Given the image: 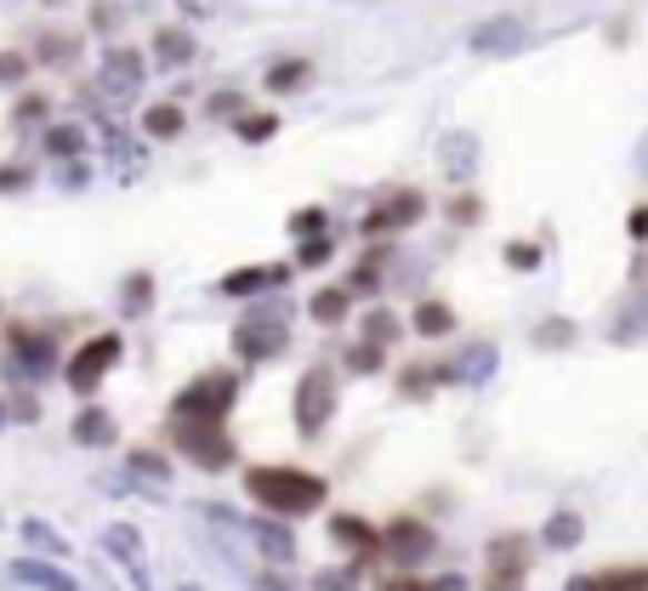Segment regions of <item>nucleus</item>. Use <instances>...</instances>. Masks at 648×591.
Wrapping results in <instances>:
<instances>
[{
    "label": "nucleus",
    "instance_id": "obj_35",
    "mask_svg": "<svg viewBox=\"0 0 648 591\" xmlns=\"http://www.w3.org/2000/svg\"><path fill=\"white\" fill-rule=\"evenodd\" d=\"M631 233H648V211H637V217H631Z\"/></svg>",
    "mask_w": 648,
    "mask_h": 591
},
{
    "label": "nucleus",
    "instance_id": "obj_26",
    "mask_svg": "<svg viewBox=\"0 0 648 591\" xmlns=\"http://www.w3.org/2000/svg\"><path fill=\"white\" fill-rule=\"evenodd\" d=\"M29 74V58L23 52H0V80H23Z\"/></svg>",
    "mask_w": 648,
    "mask_h": 591
},
{
    "label": "nucleus",
    "instance_id": "obj_2",
    "mask_svg": "<svg viewBox=\"0 0 648 591\" xmlns=\"http://www.w3.org/2000/svg\"><path fill=\"white\" fill-rule=\"evenodd\" d=\"M239 399V375L233 370H206L199 381H188L171 404V421H228Z\"/></svg>",
    "mask_w": 648,
    "mask_h": 591
},
{
    "label": "nucleus",
    "instance_id": "obj_13",
    "mask_svg": "<svg viewBox=\"0 0 648 591\" xmlns=\"http://www.w3.org/2000/svg\"><path fill=\"white\" fill-rule=\"evenodd\" d=\"M575 591H648V569H615V574L580 580Z\"/></svg>",
    "mask_w": 648,
    "mask_h": 591
},
{
    "label": "nucleus",
    "instance_id": "obj_23",
    "mask_svg": "<svg viewBox=\"0 0 648 591\" xmlns=\"http://www.w3.org/2000/svg\"><path fill=\"white\" fill-rule=\"evenodd\" d=\"M279 131V114H251V120H239V137L245 142H268Z\"/></svg>",
    "mask_w": 648,
    "mask_h": 591
},
{
    "label": "nucleus",
    "instance_id": "obj_31",
    "mask_svg": "<svg viewBox=\"0 0 648 591\" xmlns=\"http://www.w3.org/2000/svg\"><path fill=\"white\" fill-rule=\"evenodd\" d=\"M512 268H535V244H512Z\"/></svg>",
    "mask_w": 648,
    "mask_h": 591
},
{
    "label": "nucleus",
    "instance_id": "obj_25",
    "mask_svg": "<svg viewBox=\"0 0 648 591\" xmlns=\"http://www.w3.org/2000/svg\"><path fill=\"white\" fill-rule=\"evenodd\" d=\"M302 268H319V262H330V239H308L302 244V257H296Z\"/></svg>",
    "mask_w": 648,
    "mask_h": 591
},
{
    "label": "nucleus",
    "instance_id": "obj_4",
    "mask_svg": "<svg viewBox=\"0 0 648 591\" xmlns=\"http://www.w3.org/2000/svg\"><path fill=\"white\" fill-rule=\"evenodd\" d=\"M114 364H120V335H91L86 348L69 359V370H63V375H69V387H74V392H97Z\"/></svg>",
    "mask_w": 648,
    "mask_h": 591
},
{
    "label": "nucleus",
    "instance_id": "obj_17",
    "mask_svg": "<svg viewBox=\"0 0 648 591\" xmlns=\"http://www.w3.org/2000/svg\"><path fill=\"white\" fill-rule=\"evenodd\" d=\"M74 438H80V443H109V438H114V421H109L103 410H86V415L74 421Z\"/></svg>",
    "mask_w": 648,
    "mask_h": 591
},
{
    "label": "nucleus",
    "instance_id": "obj_3",
    "mask_svg": "<svg viewBox=\"0 0 648 591\" xmlns=\"http://www.w3.org/2000/svg\"><path fill=\"white\" fill-rule=\"evenodd\" d=\"M171 443L188 461L211 467V472L233 461V438L222 432V421H171Z\"/></svg>",
    "mask_w": 648,
    "mask_h": 591
},
{
    "label": "nucleus",
    "instance_id": "obj_29",
    "mask_svg": "<svg viewBox=\"0 0 648 591\" xmlns=\"http://www.w3.org/2000/svg\"><path fill=\"white\" fill-rule=\"evenodd\" d=\"M80 142H86L80 131H52V154H74Z\"/></svg>",
    "mask_w": 648,
    "mask_h": 591
},
{
    "label": "nucleus",
    "instance_id": "obj_14",
    "mask_svg": "<svg viewBox=\"0 0 648 591\" xmlns=\"http://www.w3.org/2000/svg\"><path fill=\"white\" fill-rule=\"evenodd\" d=\"M308 74H313L308 58H285L268 69V91H296V86H308Z\"/></svg>",
    "mask_w": 648,
    "mask_h": 591
},
{
    "label": "nucleus",
    "instance_id": "obj_24",
    "mask_svg": "<svg viewBox=\"0 0 648 591\" xmlns=\"http://www.w3.org/2000/svg\"><path fill=\"white\" fill-rule=\"evenodd\" d=\"M239 109H245V97H239V91H228V97L217 91V97H211V114H217V120H239Z\"/></svg>",
    "mask_w": 648,
    "mask_h": 591
},
{
    "label": "nucleus",
    "instance_id": "obj_28",
    "mask_svg": "<svg viewBox=\"0 0 648 591\" xmlns=\"http://www.w3.org/2000/svg\"><path fill=\"white\" fill-rule=\"evenodd\" d=\"M347 364H353V370H376V364H381V348H370V341H365V348L347 353Z\"/></svg>",
    "mask_w": 648,
    "mask_h": 591
},
{
    "label": "nucleus",
    "instance_id": "obj_22",
    "mask_svg": "<svg viewBox=\"0 0 648 591\" xmlns=\"http://www.w3.org/2000/svg\"><path fill=\"white\" fill-rule=\"evenodd\" d=\"M392 335H398V319L392 313H370L365 319V341H370V348H387Z\"/></svg>",
    "mask_w": 648,
    "mask_h": 591
},
{
    "label": "nucleus",
    "instance_id": "obj_9",
    "mask_svg": "<svg viewBox=\"0 0 648 591\" xmlns=\"http://www.w3.org/2000/svg\"><path fill=\"white\" fill-rule=\"evenodd\" d=\"M12 348H18V364H23V375H46V370L58 364V353H52V335L12 330Z\"/></svg>",
    "mask_w": 648,
    "mask_h": 591
},
{
    "label": "nucleus",
    "instance_id": "obj_18",
    "mask_svg": "<svg viewBox=\"0 0 648 591\" xmlns=\"http://www.w3.org/2000/svg\"><path fill=\"white\" fill-rule=\"evenodd\" d=\"M450 324H456V313L443 308V302H421V308H416V330H421V335H443Z\"/></svg>",
    "mask_w": 648,
    "mask_h": 591
},
{
    "label": "nucleus",
    "instance_id": "obj_11",
    "mask_svg": "<svg viewBox=\"0 0 648 591\" xmlns=\"http://www.w3.org/2000/svg\"><path fill=\"white\" fill-rule=\"evenodd\" d=\"M330 534L341 540V547H353V552H376V547H381V534H376L365 518H336Z\"/></svg>",
    "mask_w": 648,
    "mask_h": 591
},
{
    "label": "nucleus",
    "instance_id": "obj_32",
    "mask_svg": "<svg viewBox=\"0 0 648 591\" xmlns=\"http://www.w3.org/2000/svg\"><path fill=\"white\" fill-rule=\"evenodd\" d=\"M381 591H432V585H421V580H405V574H398V580H387Z\"/></svg>",
    "mask_w": 648,
    "mask_h": 591
},
{
    "label": "nucleus",
    "instance_id": "obj_16",
    "mask_svg": "<svg viewBox=\"0 0 648 591\" xmlns=\"http://www.w3.org/2000/svg\"><path fill=\"white\" fill-rule=\"evenodd\" d=\"M154 52H160V63H188L193 58V34L188 29H160V40H154Z\"/></svg>",
    "mask_w": 648,
    "mask_h": 591
},
{
    "label": "nucleus",
    "instance_id": "obj_12",
    "mask_svg": "<svg viewBox=\"0 0 648 591\" xmlns=\"http://www.w3.org/2000/svg\"><path fill=\"white\" fill-rule=\"evenodd\" d=\"M285 279V268H239V273H228L217 290L222 296H245V290H262V284H279Z\"/></svg>",
    "mask_w": 648,
    "mask_h": 591
},
{
    "label": "nucleus",
    "instance_id": "obj_6",
    "mask_svg": "<svg viewBox=\"0 0 648 591\" xmlns=\"http://www.w3.org/2000/svg\"><path fill=\"white\" fill-rule=\"evenodd\" d=\"M233 353H239V359H251V364H257V359H279V353H285V319H279V313H273V319H268V313L239 319V330H233Z\"/></svg>",
    "mask_w": 648,
    "mask_h": 591
},
{
    "label": "nucleus",
    "instance_id": "obj_34",
    "mask_svg": "<svg viewBox=\"0 0 648 591\" xmlns=\"http://www.w3.org/2000/svg\"><path fill=\"white\" fill-rule=\"evenodd\" d=\"M552 540H575V518H558L552 523Z\"/></svg>",
    "mask_w": 648,
    "mask_h": 591
},
{
    "label": "nucleus",
    "instance_id": "obj_7",
    "mask_svg": "<svg viewBox=\"0 0 648 591\" xmlns=\"http://www.w3.org/2000/svg\"><path fill=\"white\" fill-rule=\"evenodd\" d=\"M421 217V193L405 188V193H387V200L365 217V233H392V228H410Z\"/></svg>",
    "mask_w": 648,
    "mask_h": 591
},
{
    "label": "nucleus",
    "instance_id": "obj_30",
    "mask_svg": "<svg viewBox=\"0 0 648 591\" xmlns=\"http://www.w3.org/2000/svg\"><path fill=\"white\" fill-rule=\"evenodd\" d=\"M46 114V97H23V103H18V120H40Z\"/></svg>",
    "mask_w": 648,
    "mask_h": 591
},
{
    "label": "nucleus",
    "instance_id": "obj_33",
    "mask_svg": "<svg viewBox=\"0 0 648 591\" xmlns=\"http://www.w3.org/2000/svg\"><path fill=\"white\" fill-rule=\"evenodd\" d=\"M456 217L461 222H478V200H456Z\"/></svg>",
    "mask_w": 648,
    "mask_h": 591
},
{
    "label": "nucleus",
    "instance_id": "obj_15",
    "mask_svg": "<svg viewBox=\"0 0 648 591\" xmlns=\"http://www.w3.org/2000/svg\"><path fill=\"white\" fill-rule=\"evenodd\" d=\"M142 131L160 137V142H166V137H182V109H177V103H154V109L142 114Z\"/></svg>",
    "mask_w": 648,
    "mask_h": 591
},
{
    "label": "nucleus",
    "instance_id": "obj_20",
    "mask_svg": "<svg viewBox=\"0 0 648 591\" xmlns=\"http://www.w3.org/2000/svg\"><path fill=\"white\" fill-rule=\"evenodd\" d=\"M148 290H154V273H131L126 279V313H148Z\"/></svg>",
    "mask_w": 648,
    "mask_h": 591
},
{
    "label": "nucleus",
    "instance_id": "obj_21",
    "mask_svg": "<svg viewBox=\"0 0 648 591\" xmlns=\"http://www.w3.org/2000/svg\"><path fill=\"white\" fill-rule=\"evenodd\" d=\"M18 574H23V580H34V585H46V591H74V580L52 574L46 563H18Z\"/></svg>",
    "mask_w": 648,
    "mask_h": 591
},
{
    "label": "nucleus",
    "instance_id": "obj_10",
    "mask_svg": "<svg viewBox=\"0 0 648 591\" xmlns=\"http://www.w3.org/2000/svg\"><path fill=\"white\" fill-rule=\"evenodd\" d=\"M103 86H109V91H137V86H142V52H131V46H114V52L103 58Z\"/></svg>",
    "mask_w": 648,
    "mask_h": 591
},
{
    "label": "nucleus",
    "instance_id": "obj_27",
    "mask_svg": "<svg viewBox=\"0 0 648 591\" xmlns=\"http://www.w3.org/2000/svg\"><path fill=\"white\" fill-rule=\"evenodd\" d=\"M325 228V211H296L290 217V233H319Z\"/></svg>",
    "mask_w": 648,
    "mask_h": 591
},
{
    "label": "nucleus",
    "instance_id": "obj_5",
    "mask_svg": "<svg viewBox=\"0 0 648 591\" xmlns=\"http://www.w3.org/2000/svg\"><path fill=\"white\" fill-rule=\"evenodd\" d=\"M330 410H336V381H330V370H308L302 381H296V427L313 438L330 421Z\"/></svg>",
    "mask_w": 648,
    "mask_h": 591
},
{
    "label": "nucleus",
    "instance_id": "obj_8",
    "mask_svg": "<svg viewBox=\"0 0 648 591\" xmlns=\"http://www.w3.org/2000/svg\"><path fill=\"white\" fill-rule=\"evenodd\" d=\"M381 547H387L398 563H416V558H427V552H432V529H427V523H416V518H398V523L381 534Z\"/></svg>",
    "mask_w": 648,
    "mask_h": 591
},
{
    "label": "nucleus",
    "instance_id": "obj_1",
    "mask_svg": "<svg viewBox=\"0 0 648 591\" xmlns=\"http://www.w3.org/2000/svg\"><path fill=\"white\" fill-rule=\"evenodd\" d=\"M245 489H251L257 507H268L279 518H302V512L325 507V478H313L302 467H251Z\"/></svg>",
    "mask_w": 648,
    "mask_h": 591
},
{
    "label": "nucleus",
    "instance_id": "obj_19",
    "mask_svg": "<svg viewBox=\"0 0 648 591\" xmlns=\"http://www.w3.org/2000/svg\"><path fill=\"white\" fill-rule=\"evenodd\" d=\"M313 319L319 324H341L347 319V290H319L313 296Z\"/></svg>",
    "mask_w": 648,
    "mask_h": 591
}]
</instances>
